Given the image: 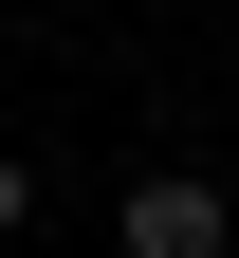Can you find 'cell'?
Masks as SVG:
<instances>
[{"label": "cell", "mask_w": 239, "mask_h": 258, "mask_svg": "<svg viewBox=\"0 0 239 258\" xmlns=\"http://www.w3.org/2000/svg\"><path fill=\"white\" fill-rule=\"evenodd\" d=\"M19 221H37V166H19V148H0V240H19Z\"/></svg>", "instance_id": "7a4b0ae2"}, {"label": "cell", "mask_w": 239, "mask_h": 258, "mask_svg": "<svg viewBox=\"0 0 239 258\" xmlns=\"http://www.w3.org/2000/svg\"><path fill=\"white\" fill-rule=\"evenodd\" d=\"M111 240H129V258H221L239 203H221V166H147V184L111 203Z\"/></svg>", "instance_id": "6da1fadb"}]
</instances>
